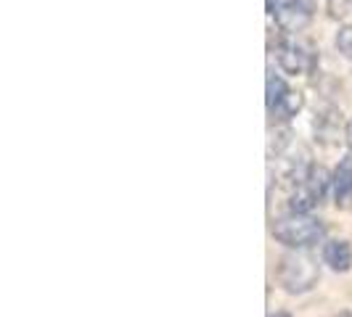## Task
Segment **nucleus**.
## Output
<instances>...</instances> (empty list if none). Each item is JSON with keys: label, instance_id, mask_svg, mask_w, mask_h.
<instances>
[{"label": "nucleus", "instance_id": "nucleus-1", "mask_svg": "<svg viewBox=\"0 0 352 317\" xmlns=\"http://www.w3.org/2000/svg\"><path fill=\"white\" fill-rule=\"evenodd\" d=\"M276 278L286 294H307L316 288L318 278H320V264L316 257L305 254V251H289L278 259L276 267Z\"/></svg>", "mask_w": 352, "mask_h": 317}, {"label": "nucleus", "instance_id": "nucleus-2", "mask_svg": "<svg viewBox=\"0 0 352 317\" xmlns=\"http://www.w3.org/2000/svg\"><path fill=\"white\" fill-rule=\"evenodd\" d=\"M270 233L286 248H307L316 246L326 235V225L310 214H286V217L273 222Z\"/></svg>", "mask_w": 352, "mask_h": 317}, {"label": "nucleus", "instance_id": "nucleus-3", "mask_svg": "<svg viewBox=\"0 0 352 317\" xmlns=\"http://www.w3.org/2000/svg\"><path fill=\"white\" fill-rule=\"evenodd\" d=\"M267 3H276V11L270 8V14L276 16V24L289 35L302 32L313 21V8L307 0H267Z\"/></svg>", "mask_w": 352, "mask_h": 317}, {"label": "nucleus", "instance_id": "nucleus-4", "mask_svg": "<svg viewBox=\"0 0 352 317\" xmlns=\"http://www.w3.org/2000/svg\"><path fill=\"white\" fill-rule=\"evenodd\" d=\"M276 61L286 74H302V71L313 69V58L297 43H281L276 48Z\"/></svg>", "mask_w": 352, "mask_h": 317}, {"label": "nucleus", "instance_id": "nucleus-5", "mask_svg": "<svg viewBox=\"0 0 352 317\" xmlns=\"http://www.w3.org/2000/svg\"><path fill=\"white\" fill-rule=\"evenodd\" d=\"M331 188H334V204L339 209H350L352 207V154L339 158L331 177Z\"/></svg>", "mask_w": 352, "mask_h": 317}, {"label": "nucleus", "instance_id": "nucleus-6", "mask_svg": "<svg viewBox=\"0 0 352 317\" xmlns=\"http://www.w3.org/2000/svg\"><path fill=\"white\" fill-rule=\"evenodd\" d=\"M323 264H329L334 272H350L352 270V246L347 241H326L320 251Z\"/></svg>", "mask_w": 352, "mask_h": 317}, {"label": "nucleus", "instance_id": "nucleus-7", "mask_svg": "<svg viewBox=\"0 0 352 317\" xmlns=\"http://www.w3.org/2000/svg\"><path fill=\"white\" fill-rule=\"evenodd\" d=\"M339 130H342V114H339L336 108H329L326 114H320V117L316 119V138L318 141H323V143L336 141Z\"/></svg>", "mask_w": 352, "mask_h": 317}, {"label": "nucleus", "instance_id": "nucleus-8", "mask_svg": "<svg viewBox=\"0 0 352 317\" xmlns=\"http://www.w3.org/2000/svg\"><path fill=\"white\" fill-rule=\"evenodd\" d=\"M320 201H318V196L310 191V185L307 183H300V185H294V193L289 198V211L292 214H307V211L318 207Z\"/></svg>", "mask_w": 352, "mask_h": 317}, {"label": "nucleus", "instance_id": "nucleus-9", "mask_svg": "<svg viewBox=\"0 0 352 317\" xmlns=\"http://www.w3.org/2000/svg\"><path fill=\"white\" fill-rule=\"evenodd\" d=\"M302 106H305L302 93H297V90H289V93H286V98H283L281 104L276 106L270 114H273L276 119H283V122H286V119H292V117H297V114H300Z\"/></svg>", "mask_w": 352, "mask_h": 317}, {"label": "nucleus", "instance_id": "nucleus-10", "mask_svg": "<svg viewBox=\"0 0 352 317\" xmlns=\"http://www.w3.org/2000/svg\"><path fill=\"white\" fill-rule=\"evenodd\" d=\"M267 98H265V104H267V111H273L276 106L281 104L283 98H286V93H289V88H286V82H283L278 74H267Z\"/></svg>", "mask_w": 352, "mask_h": 317}, {"label": "nucleus", "instance_id": "nucleus-11", "mask_svg": "<svg viewBox=\"0 0 352 317\" xmlns=\"http://www.w3.org/2000/svg\"><path fill=\"white\" fill-rule=\"evenodd\" d=\"M336 48L347 58H352V27H344V30L336 32Z\"/></svg>", "mask_w": 352, "mask_h": 317}, {"label": "nucleus", "instance_id": "nucleus-12", "mask_svg": "<svg viewBox=\"0 0 352 317\" xmlns=\"http://www.w3.org/2000/svg\"><path fill=\"white\" fill-rule=\"evenodd\" d=\"M344 141H347V148H350V154H352V122L344 127Z\"/></svg>", "mask_w": 352, "mask_h": 317}, {"label": "nucleus", "instance_id": "nucleus-13", "mask_svg": "<svg viewBox=\"0 0 352 317\" xmlns=\"http://www.w3.org/2000/svg\"><path fill=\"white\" fill-rule=\"evenodd\" d=\"M336 317H352V312H339Z\"/></svg>", "mask_w": 352, "mask_h": 317}, {"label": "nucleus", "instance_id": "nucleus-14", "mask_svg": "<svg viewBox=\"0 0 352 317\" xmlns=\"http://www.w3.org/2000/svg\"><path fill=\"white\" fill-rule=\"evenodd\" d=\"M270 317H289L286 312H278V315H270Z\"/></svg>", "mask_w": 352, "mask_h": 317}]
</instances>
